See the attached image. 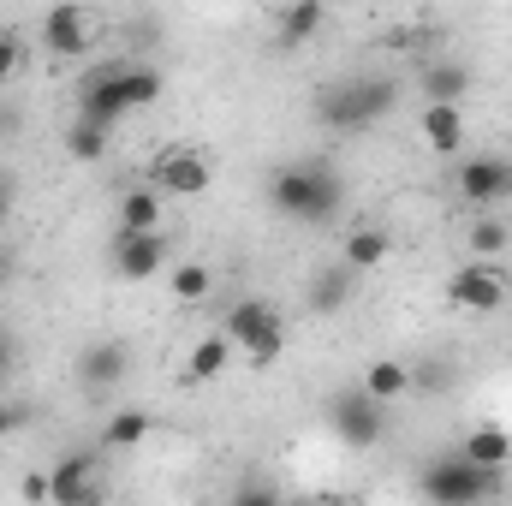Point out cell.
<instances>
[{
	"label": "cell",
	"instance_id": "1",
	"mask_svg": "<svg viewBox=\"0 0 512 506\" xmlns=\"http://www.w3.org/2000/svg\"><path fill=\"white\" fill-rule=\"evenodd\" d=\"M268 203H274V215H286L298 227H328L346 203V185L322 155H310V161H286L268 179Z\"/></svg>",
	"mask_w": 512,
	"mask_h": 506
},
{
	"label": "cell",
	"instance_id": "2",
	"mask_svg": "<svg viewBox=\"0 0 512 506\" xmlns=\"http://www.w3.org/2000/svg\"><path fill=\"white\" fill-rule=\"evenodd\" d=\"M393 102H399V84L382 78V72H364V78L328 84V90L316 96V120L334 126V131H370L393 114Z\"/></svg>",
	"mask_w": 512,
	"mask_h": 506
},
{
	"label": "cell",
	"instance_id": "3",
	"mask_svg": "<svg viewBox=\"0 0 512 506\" xmlns=\"http://www.w3.org/2000/svg\"><path fill=\"white\" fill-rule=\"evenodd\" d=\"M417 489H423L429 506H495L501 489H507V471H477L459 453H447V459H429L423 465Z\"/></svg>",
	"mask_w": 512,
	"mask_h": 506
},
{
	"label": "cell",
	"instance_id": "4",
	"mask_svg": "<svg viewBox=\"0 0 512 506\" xmlns=\"http://www.w3.org/2000/svg\"><path fill=\"white\" fill-rule=\"evenodd\" d=\"M221 334L251 358L256 370H268V364L280 358V346H286V322H280V310H274L268 298H239V304L227 310Z\"/></svg>",
	"mask_w": 512,
	"mask_h": 506
},
{
	"label": "cell",
	"instance_id": "5",
	"mask_svg": "<svg viewBox=\"0 0 512 506\" xmlns=\"http://www.w3.org/2000/svg\"><path fill=\"white\" fill-rule=\"evenodd\" d=\"M209 179H215V161H209L203 149H191V143L161 149L155 167H149V185H155L161 197H197V191H209Z\"/></svg>",
	"mask_w": 512,
	"mask_h": 506
},
{
	"label": "cell",
	"instance_id": "6",
	"mask_svg": "<svg viewBox=\"0 0 512 506\" xmlns=\"http://www.w3.org/2000/svg\"><path fill=\"white\" fill-rule=\"evenodd\" d=\"M512 292L507 268L501 262H465V268H453L447 274V304H459V310H477V316H489V310H501Z\"/></svg>",
	"mask_w": 512,
	"mask_h": 506
},
{
	"label": "cell",
	"instance_id": "7",
	"mask_svg": "<svg viewBox=\"0 0 512 506\" xmlns=\"http://www.w3.org/2000/svg\"><path fill=\"white\" fill-rule=\"evenodd\" d=\"M453 191H459L471 209H495V203H507L512 197V155H471V161H459Z\"/></svg>",
	"mask_w": 512,
	"mask_h": 506
},
{
	"label": "cell",
	"instance_id": "8",
	"mask_svg": "<svg viewBox=\"0 0 512 506\" xmlns=\"http://www.w3.org/2000/svg\"><path fill=\"white\" fill-rule=\"evenodd\" d=\"M334 435L346 441V447H376L382 441V429H387V405H376L364 387H346V393H334Z\"/></svg>",
	"mask_w": 512,
	"mask_h": 506
},
{
	"label": "cell",
	"instance_id": "9",
	"mask_svg": "<svg viewBox=\"0 0 512 506\" xmlns=\"http://www.w3.org/2000/svg\"><path fill=\"white\" fill-rule=\"evenodd\" d=\"M167 245H173L167 233H114L108 262H114L120 280H155L167 268Z\"/></svg>",
	"mask_w": 512,
	"mask_h": 506
},
{
	"label": "cell",
	"instance_id": "10",
	"mask_svg": "<svg viewBox=\"0 0 512 506\" xmlns=\"http://www.w3.org/2000/svg\"><path fill=\"white\" fill-rule=\"evenodd\" d=\"M42 42L54 54H90L96 48V12L90 6H54L42 18Z\"/></svg>",
	"mask_w": 512,
	"mask_h": 506
},
{
	"label": "cell",
	"instance_id": "11",
	"mask_svg": "<svg viewBox=\"0 0 512 506\" xmlns=\"http://www.w3.org/2000/svg\"><path fill=\"white\" fill-rule=\"evenodd\" d=\"M48 501L54 506H90L96 501V453H66L48 471Z\"/></svg>",
	"mask_w": 512,
	"mask_h": 506
},
{
	"label": "cell",
	"instance_id": "12",
	"mask_svg": "<svg viewBox=\"0 0 512 506\" xmlns=\"http://www.w3.org/2000/svg\"><path fill=\"white\" fill-rule=\"evenodd\" d=\"M108 90L120 96L126 114H137V108L161 102V72L155 66H137V60H108Z\"/></svg>",
	"mask_w": 512,
	"mask_h": 506
},
{
	"label": "cell",
	"instance_id": "13",
	"mask_svg": "<svg viewBox=\"0 0 512 506\" xmlns=\"http://www.w3.org/2000/svg\"><path fill=\"white\" fill-rule=\"evenodd\" d=\"M423 108H459L471 96V66L465 60H429L423 66Z\"/></svg>",
	"mask_w": 512,
	"mask_h": 506
},
{
	"label": "cell",
	"instance_id": "14",
	"mask_svg": "<svg viewBox=\"0 0 512 506\" xmlns=\"http://www.w3.org/2000/svg\"><path fill=\"white\" fill-rule=\"evenodd\" d=\"M459 459H465V465H477V471H507V465H512V435L501 429V423H477V429L465 435Z\"/></svg>",
	"mask_w": 512,
	"mask_h": 506
},
{
	"label": "cell",
	"instance_id": "15",
	"mask_svg": "<svg viewBox=\"0 0 512 506\" xmlns=\"http://www.w3.org/2000/svg\"><path fill=\"white\" fill-rule=\"evenodd\" d=\"M131 370V352L120 346V340H96L90 352H84V364H78V376H84V387H114V381H126Z\"/></svg>",
	"mask_w": 512,
	"mask_h": 506
},
{
	"label": "cell",
	"instance_id": "16",
	"mask_svg": "<svg viewBox=\"0 0 512 506\" xmlns=\"http://www.w3.org/2000/svg\"><path fill=\"white\" fill-rule=\"evenodd\" d=\"M387 256H393V239H387L382 227H352V233H346V245H340V262H346L352 274L382 268Z\"/></svg>",
	"mask_w": 512,
	"mask_h": 506
},
{
	"label": "cell",
	"instance_id": "17",
	"mask_svg": "<svg viewBox=\"0 0 512 506\" xmlns=\"http://www.w3.org/2000/svg\"><path fill=\"white\" fill-rule=\"evenodd\" d=\"M120 233H161V191L155 185L120 191Z\"/></svg>",
	"mask_w": 512,
	"mask_h": 506
},
{
	"label": "cell",
	"instance_id": "18",
	"mask_svg": "<svg viewBox=\"0 0 512 506\" xmlns=\"http://www.w3.org/2000/svg\"><path fill=\"white\" fill-rule=\"evenodd\" d=\"M352 280H358V274H352L346 262L322 268V274H316V286H310V310H316V316H334V310H346V304H352Z\"/></svg>",
	"mask_w": 512,
	"mask_h": 506
},
{
	"label": "cell",
	"instance_id": "19",
	"mask_svg": "<svg viewBox=\"0 0 512 506\" xmlns=\"http://www.w3.org/2000/svg\"><path fill=\"white\" fill-rule=\"evenodd\" d=\"M376 405H393V399H405L411 393V370L399 364V358H376L370 370H364V381H358Z\"/></svg>",
	"mask_w": 512,
	"mask_h": 506
},
{
	"label": "cell",
	"instance_id": "20",
	"mask_svg": "<svg viewBox=\"0 0 512 506\" xmlns=\"http://www.w3.org/2000/svg\"><path fill=\"white\" fill-rule=\"evenodd\" d=\"M322 24H328V6H316V0H304V6H286V12H274L280 48H298V42H310V36H316Z\"/></svg>",
	"mask_w": 512,
	"mask_h": 506
},
{
	"label": "cell",
	"instance_id": "21",
	"mask_svg": "<svg viewBox=\"0 0 512 506\" xmlns=\"http://www.w3.org/2000/svg\"><path fill=\"white\" fill-rule=\"evenodd\" d=\"M417 131H423V143L441 149V155H453V149L465 143V120H459V108H423Z\"/></svg>",
	"mask_w": 512,
	"mask_h": 506
},
{
	"label": "cell",
	"instance_id": "22",
	"mask_svg": "<svg viewBox=\"0 0 512 506\" xmlns=\"http://www.w3.org/2000/svg\"><path fill=\"white\" fill-rule=\"evenodd\" d=\"M227 364H233V340H227V334H203V340L191 346V370H185V376L191 381H215Z\"/></svg>",
	"mask_w": 512,
	"mask_h": 506
},
{
	"label": "cell",
	"instance_id": "23",
	"mask_svg": "<svg viewBox=\"0 0 512 506\" xmlns=\"http://www.w3.org/2000/svg\"><path fill=\"white\" fill-rule=\"evenodd\" d=\"M167 292H173L179 304H203V298L215 292L209 262H179V268H167Z\"/></svg>",
	"mask_w": 512,
	"mask_h": 506
},
{
	"label": "cell",
	"instance_id": "24",
	"mask_svg": "<svg viewBox=\"0 0 512 506\" xmlns=\"http://www.w3.org/2000/svg\"><path fill=\"white\" fill-rule=\"evenodd\" d=\"M143 435H149V411H137V405L114 411V417L102 423V447H137Z\"/></svg>",
	"mask_w": 512,
	"mask_h": 506
},
{
	"label": "cell",
	"instance_id": "25",
	"mask_svg": "<svg viewBox=\"0 0 512 506\" xmlns=\"http://www.w3.org/2000/svg\"><path fill=\"white\" fill-rule=\"evenodd\" d=\"M465 245H471V256H477V262H495V256L512 245V233L501 227V221H477V227L465 233Z\"/></svg>",
	"mask_w": 512,
	"mask_h": 506
},
{
	"label": "cell",
	"instance_id": "26",
	"mask_svg": "<svg viewBox=\"0 0 512 506\" xmlns=\"http://www.w3.org/2000/svg\"><path fill=\"white\" fill-rule=\"evenodd\" d=\"M233 506H286V495H280V483H274V477L251 471V477H239V489H233Z\"/></svg>",
	"mask_w": 512,
	"mask_h": 506
},
{
	"label": "cell",
	"instance_id": "27",
	"mask_svg": "<svg viewBox=\"0 0 512 506\" xmlns=\"http://www.w3.org/2000/svg\"><path fill=\"white\" fill-rule=\"evenodd\" d=\"M108 137H114V131H102V126H84V120H78V126L66 131V149H72L78 161H102V155H108Z\"/></svg>",
	"mask_w": 512,
	"mask_h": 506
},
{
	"label": "cell",
	"instance_id": "28",
	"mask_svg": "<svg viewBox=\"0 0 512 506\" xmlns=\"http://www.w3.org/2000/svg\"><path fill=\"white\" fill-rule=\"evenodd\" d=\"M12 72H18V36H12V30H0V84H6Z\"/></svg>",
	"mask_w": 512,
	"mask_h": 506
},
{
	"label": "cell",
	"instance_id": "29",
	"mask_svg": "<svg viewBox=\"0 0 512 506\" xmlns=\"http://www.w3.org/2000/svg\"><path fill=\"white\" fill-rule=\"evenodd\" d=\"M24 501H30V506L48 501V471H30V477H24Z\"/></svg>",
	"mask_w": 512,
	"mask_h": 506
},
{
	"label": "cell",
	"instance_id": "30",
	"mask_svg": "<svg viewBox=\"0 0 512 506\" xmlns=\"http://www.w3.org/2000/svg\"><path fill=\"white\" fill-rule=\"evenodd\" d=\"M18 423H24V405H12V399H6V405H0V435H6V429H18Z\"/></svg>",
	"mask_w": 512,
	"mask_h": 506
},
{
	"label": "cell",
	"instance_id": "31",
	"mask_svg": "<svg viewBox=\"0 0 512 506\" xmlns=\"http://www.w3.org/2000/svg\"><path fill=\"white\" fill-rule=\"evenodd\" d=\"M12 274H18V256H12V251H6V245H0V292L12 286Z\"/></svg>",
	"mask_w": 512,
	"mask_h": 506
},
{
	"label": "cell",
	"instance_id": "32",
	"mask_svg": "<svg viewBox=\"0 0 512 506\" xmlns=\"http://www.w3.org/2000/svg\"><path fill=\"white\" fill-rule=\"evenodd\" d=\"M6 215H12V185L0 179V227H6Z\"/></svg>",
	"mask_w": 512,
	"mask_h": 506
},
{
	"label": "cell",
	"instance_id": "33",
	"mask_svg": "<svg viewBox=\"0 0 512 506\" xmlns=\"http://www.w3.org/2000/svg\"><path fill=\"white\" fill-rule=\"evenodd\" d=\"M6 364H12V346H6V334H0V376H6Z\"/></svg>",
	"mask_w": 512,
	"mask_h": 506
},
{
	"label": "cell",
	"instance_id": "34",
	"mask_svg": "<svg viewBox=\"0 0 512 506\" xmlns=\"http://www.w3.org/2000/svg\"><path fill=\"white\" fill-rule=\"evenodd\" d=\"M90 506H102V501H90Z\"/></svg>",
	"mask_w": 512,
	"mask_h": 506
},
{
	"label": "cell",
	"instance_id": "35",
	"mask_svg": "<svg viewBox=\"0 0 512 506\" xmlns=\"http://www.w3.org/2000/svg\"><path fill=\"white\" fill-rule=\"evenodd\" d=\"M495 506H501V501H495Z\"/></svg>",
	"mask_w": 512,
	"mask_h": 506
}]
</instances>
